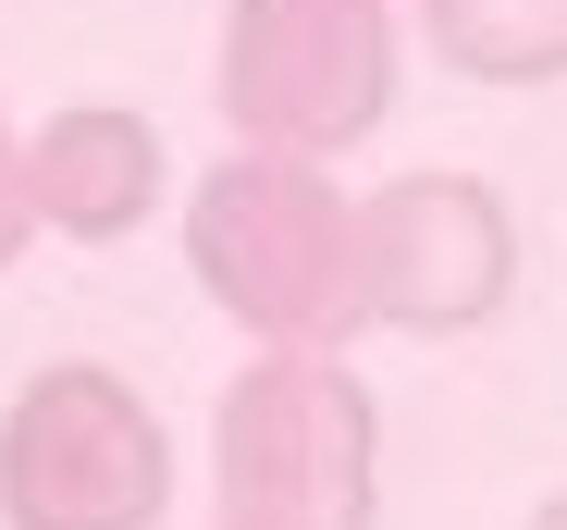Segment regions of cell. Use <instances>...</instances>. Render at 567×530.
<instances>
[{
  "instance_id": "obj_6",
  "label": "cell",
  "mask_w": 567,
  "mask_h": 530,
  "mask_svg": "<svg viewBox=\"0 0 567 530\" xmlns=\"http://www.w3.org/2000/svg\"><path fill=\"white\" fill-rule=\"evenodd\" d=\"M173 186L161 160V124L124 112V100H74L25 136V198H38V235H74V247H124Z\"/></svg>"
},
{
  "instance_id": "obj_3",
  "label": "cell",
  "mask_w": 567,
  "mask_h": 530,
  "mask_svg": "<svg viewBox=\"0 0 567 530\" xmlns=\"http://www.w3.org/2000/svg\"><path fill=\"white\" fill-rule=\"evenodd\" d=\"M395 0H223V124L235 148H309L346 160L395 112Z\"/></svg>"
},
{
  "instance_id": "obj_1",
  "label": "cell",
  "mask_w": 567,
  "mask_h": 530,
  "mask_svg": "<svg viewBox=\"0 0 567 530\" xmlns=\"http://www.w3.org/2000/svg\"><path fill=\"white\" fill-rule=\"evenodd\" d=\"M185 272L247 345H346L358 309V198L309 148H223L185 198Z\"/></svg>"
},
{
  "instance_id": "obj_9",
  "label": "cell",
  "mask_w": 567,
  "mask_h": 530,
  "mask_svg": "<svg viewBox=\"0 0 567 530\" xmlns=\"http://www.w3.org/2000/svg\"><path fill=\"white\" fill-rule=\"evenodd\" d=\"M530 530H567V493H543V506H530Z\"/></svg>"
},
{
  "instance_id": "obj_5",
  "label": "cell",
  "mask_w": 567,
  "mask_h": 530,
  "mask_svg": "<svg viewBox=\"0 0 567 530\" xmlns=\"http://www.w3.org/2000/svg\"><path fill=\"white\" fill-rule=\"evenodd\" d=\"M518 297V210L482 173H395L358 198V309L370 333H482Z\"/></svg>"
},
{
  "instance_id": "obj_4",
  "label": "cell",
  "mask_w": 567,
  "mask_h": 530,
  "mask_svg": "<svg viewBox=\"0 0 567 530\" xmlns=\"http://www.w3.org/2000/svg\"><path fill=\"white\" fill-rule=\"evenodd\" d=\"M161 518H173V432L124 371L50 358L0 407V530H161Z\"/></svg>"
},
{
  "instance_id": "obj_7",
  "label": "cell",
  "mask_w": 567,
  "mask_h": 530,
  "mask_svg": "<svg viewBox=\"0 0 567 530\" xmlns=\"http://www.w3.org/2000/svg\"><path fill=\"white\" fill-rule=\"evenodd\" d=\"M408 13L468 86H555L567 74V0H408Z\"/></svg>"
},
{
  "instance_id": "obj_2",
  "label": "cell",
  "mask_w": 567,
  "mask_h": 530,
  "mask_svg": "<svg viewBox=\"0 0 567 530\" xmlns=\"http://www.w3.org/2000/svg\"><path fill=\"white\" fill-rule=\"evenodd\" d=\"M383 419L346 345H259L210 407V530H370Z\"/></svg>"
},
{
  "instance_id": "obj_8",
  "label": "cell",
  "mask_w": 567,
  "mask_h": 530,
  "mask_svg": "<svg viewBox=\"0 0 567 530\" xmlns=\"http://www.w3.org/2000/svg\"><path fill=\"white\" fill-rule=\"evenodd\" d=\"M25 235H38V198H25V136L0 124V272L25 259Z\"/></svg>"
}]
</instances>
